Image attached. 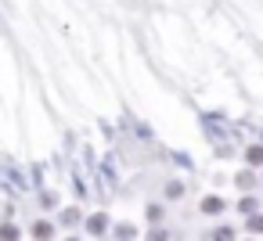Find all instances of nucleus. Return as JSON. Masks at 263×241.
<instances>
[{"instance_id":"f257e3e1","label":"nucleus","mask_w":263,"mask_h":241,"mask_svg":"<svg viewBox=\"0 0 263 241\" xmlns=\"http://www.w3.org/2000/svg\"><path fill=\"white\" fill-rule=\"evenodd\" d=\"M51 234H54V227H51V223H44V219H36V223H33V237H36V241H47Z\"/></svg>"},{"instance_id":"f03ea898","label":"nucleus","mask_w":263,"mask_h":241,"mask_svg":"<svg viewBox=\"0 0 263 241\" xmlns=\"http://www.w3.org/2000/svg\"><path fill=\"white\" fill-rule=\"evenodd\" d=\"M245 158H249V166H263V148H259V144H252V148L245 151Z\"/></svg>"},{"instance_id":"7ed1b4c3","label":"nucleus","mask_w":263,"mask_h":241,"mask_svg":"<svg viewBox=\"0 0 263 241\" xmlns=\"http://www.w3.org/2000/svg\"><path fill=\"white\" fill-rule=\"evenodd\" d=\"M0 241H18V227L4 223V227H0Z\"/></svg>"},{"instance_id":"20e7f679","label":"nucleus","mask_w":263,"mask_h":241,"mask_svg":"<svg viewBox=\"0 0 263 241\" xmlns=\"http://www.w3.org/2000/svg\"><path fill=\"white\" fill-rule=\"evenodd\" d=\"M220 209H223V202H220V198H205V202H202V212H209V216H213V212H220Z\"/></svg>"},{"instance_id":"39448f33","label":"nucleus","mask_w":263,"mask_h":241,"mask_svg":"<svg viewBox=\"0 0 263 241\" xmlns=\"http://www.w3.org/2000/svg\"><path fill=\"white\" fill-rule=\"evenodd\" d=\"M87 227H90L94 234H101V230L108 227V219H105V216H90V223H87Z\"/></svg>"},{"instance_id":"423d86ee","label":"nucleus","mask_w":263,"mask_h":241,"mask_svg":"<svg viewBox=\"0 0 263 241\" xmlns=\"http://www.w3.org/2000/svg\"><path fill=\"white\" fill-rule=\"evenodd\" d=\"M238 187L249 191V187H252V173H238Z\"/></svg>"},{"instance_id":"0eeeda50","label":"nucleus","mask_w":263,"mask_h":241,"mask_svg":"<svg viewBox=\"0 0 263 241\" xmlns=\"http://www.w3.org/2000/svg\"><path fill=\"white\" fill-rule=\"evenodd\" d=\"M231 237H234V234H231L227 227H220V230H216V241H231Z\"/></svg>"},{"instance_id":"6e6552de","label":"nucleus","mask_w":263,"mask_h":241,"mask_svg":"<svg viewBox=\"0 0 263 241\" xmlns=\"http://www.w3.org/2000/svg\"><path fill=\"white\" fill-rule=\"evenodd\" d=\"M249 227H252V230H263V216H252V219H249Z\"/></svg>"}]
</instances>
